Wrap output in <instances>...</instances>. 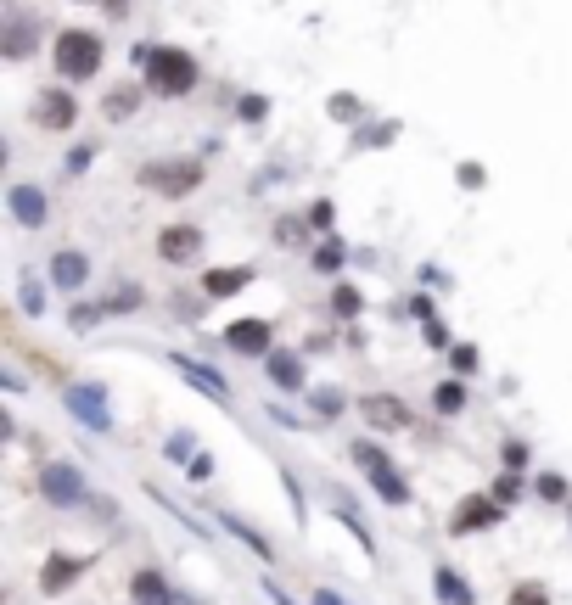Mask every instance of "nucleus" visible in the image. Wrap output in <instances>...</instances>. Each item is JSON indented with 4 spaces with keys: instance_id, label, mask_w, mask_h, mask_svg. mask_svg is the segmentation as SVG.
Masks as SVG:
<instances>
[{
    "instance_id": "obj_22",
    "label": "nucleus",
    "mask_w": 572,
    "mask_h": 605,
    "mask_svg": "<svg viewBox=\"0 0 572 605\" xmlns=\"http://www.w3.org/2000/svg\"><path fill=\"white\" fill-rule=\"evenodd\" d=\"M29 51V17H12V34H6V57H23Z\"/></svg>"
},
{
    "instance_id": "obj_14",
    "label": "nucleus",
    "mask_w": 572,
    "mask_h": 605,
    "mask_svg": "<svg viewBox=\"0 0 572 605\" xmlns=\"http://www.w3.org/2000/svg\"><path fill=\"white\" fill-rule=\"evenodd\" d=\"M247 281H253V269H247V264H236V269H208V275H202V292H208V297H236Z\"/></svg>"
},
{
    "instance_id": "obj_6",
    "label": "nucleus",
    "mask_w": 572,
    "mask_h": 605,
    "mask_svg": "<svg viewBox=\"0 0 572 605\" xmlns=\"http://www.w3.org/2000/svg\"><path fill=\"white\" fill-rule=\"evenodd\" d=\"M40 488H45L51 505H79V499H85V477H79L73 465H62V460L40 471Z\"/></svg>"
},
{
    "instance_id": "obj_23",
    "label": "nucleus",
    "mask_w": 572,
    "mask_h": 605,
    "mask_svg": "<svg viewBox=\"0 0 572 605\" xmlns=\"http://www.w3.org/2000/svg\"><path fill=\"white\" fill-rule=\"evenodd\" d=\"M230 533L242 538V544H253V549H258V555H264V561H275V549H270V544H264V538H258V533H253V527H247V521H230Z\"/></svg>"
},
{
    "instance_id": "obj_8",
    "label": "nucleus",
    "mask_w": 572,
    "mask_h": 605,
    "mask_svg": "<svg viewBox=\"0 0 572 605\" xmlns=\"http://www.w3.org/2000/svg\"><path fill=\"white\" fill-rule=\"evenodd\" d=\"M158 253H163V264H191V258L202 253V230L197 225H169L158 236Z\"/></svg>"
},
{
    "instance_id": "obj_18",
    "label": "nucleus",
    "mask_w": 572,
    "mask_h": 605,
    "mask_svg": "<svg viewBox=\"0 0 572 605\" xmlns=\"http://www.w3.org/2000/svg\"><path fill=\"white\" fill-rule=\"evenodd\" d=\"M79 572H85V561H73V555H57V561H51V566L40 572V583H45V589H68V583H73Z\"/></svg>"
},
{
    "instance_id": "obj_13",
    "label": "nucleus",
    "mask_w": 572,
    "mask_h": 605,
    "mask_svg": "<svg viewBox=\"0 0 572 605\" xmlns=\"http://www.w3.org/2000/svg\"><path fill=\"white\" fill-rule=\"evenodd\" d=\"M6 208H12V219L17 225H45V197L40 191H34V185H12V191H6Z\"/></svg>"
},
{
    "instance_id": "obj_9",
    "label": "nucleus",
    "mask_w": 572,
    "mask_h": 605,
    "mask_svg": "<svg viewBox=\"0 0 572 605\" xmlns=\"http://www.w3.org/2000/svg\"><path fill=\"white\" fill-rule=\"evenodd\" d=\"M68 409L90 426V432H107V426H113V415H107V398H101V387H68Z\"/></svg>"
},
{
    "instance_id": "obj_10",
    "label": "nucleus",
    "mask_w": 572,
    "mask_h": 605,
    "mask_svg": "<svg viewBox=\"0 0 572 605\" xmlns=\"http://www.w3.org/2000/svg\"><path fill=\"white\" fill-rule=\"evenodd\" d=\"M73 118H79V107H73L68 90H45V96L34 101V124L40 129H68Z\"/></svg>"
},
{
    "instance_id": "obj_11",
    "label": "nucleus",
    "mask_w": 572,
    "mask_h": 605,
    "mask_svg": "<svg viewBox=\"0 0 572 605\" xmlns=\"http://www.w3.org/2000/svg\"><path fill=\"white\" fill-rule=\"evenodd\" d=\"M174 370H180V376H186L191 387H197V393L214 398V404H230V387H225V381H219L208 365H197V359H186V353H174Z\"/></svg>"
},
{
    "instance_id": "obj_7",
    "label": "nucleus",
    "mask_w": 572,
    "mask_h": 605,
    "mask_svg": "<svg viewBox=\"0 0 572 605\" xmlns=\"http://www.w3.org/2000/svg\"><path fill=\"white\" fill-rule=\"evenodd\" d=\"M225 342H230L236 353H264V359L275 353V331H270V320H236V325H225Z\"/></svg>"
},
{
    "instance_id": "obj_4",
    "label": "nucleus",
    "mask_w": 572,
    "mask_h": 605,
    "mask_svg": "<svg viewBox=\"0 0 572 605\" xmlns=\"http://www.w3.org/2000/svg\"><path fill=\"white\" fill-rule=\"evenodd\" d=\"M141 185H152L158 197H186L202 185V163H146Z\"/></svg>"
},
{
    "instance_id": "obj_12",
    "label": "nucleus",
    "mask_w": 572,
    "mask_h": 605,
    "mask_svg": "<svg viewBox=\"0 0 572 605\" xmlns=\"http://www.w3.org/2000/svg\"><path fill=\"white\" fill-rule=\"evenodd\" d=\"M494 516H500V499H488V493H472V499L460 505V516L449 521V533H477V527H488Z\"/></svg>"
},
{
    "instance_id": "obj_15",
    "label": "nucleus",
    "mask_w": 572,
    "mask_h": 605,
    "mask_svg": "<svg viewBox=\"0 0 572 605\" xmlns=\"http://www.w3.org/2000/svg\"><path fill=\"white\" fill-rule=\"evenodd\" d=\"M51 281H57V286H68V292H79V286L90 281L85 253H57V258H51Z\"/></svg>"
},
{
    "instance_id": "obj_17",
    "label": "nucleus",
    "mask_w": 572,
    "mask_h": 605,
    "mask_svg": "<svg viewBox=\"0 0 572 605\" xmlns=\"http://www.w3.org/2000/svg\"><path fill=\"white\" fill-rule=\"evenodd\" d=\"M432 583H438V600H444V605H477L472 589H466V577L449 572V566H438V577H432Z\"/></svg>"
},
{
    "instance_id": "obj_27",
    "label": "nucleus",
    "mask_w": 572,
    "mask_h": 605,
    "mask_svg": "<svg viewBox=\"0 0 572 605\" xmlns=\"http://www.w3.org/2000/svg\"><path fill=\"white\" fill-rule=\"evenodd\" d=\"M315 404H320V415H337V409H343V398H337V393H320Z\"/></svg>"
},
{
    "instance_id": "obj_3",
    "label": "nucleus",
    "mask_w": 572,
    "mask_h": 605,
    "mask_svg": "<svg viewBox=\"0 0 572 605\" xmlns=\"http://www.w3.org/2000/svg\"><path fill=\"white\" fill-rule=\"evenodd\" d=\"M354 460L365 465V477H371V488L382 493L387 505H404V499H410V482H404L399 471H393V460H387V454L376 449V443H359V449H354Z\"/></svg>"
},
{
    "instance_id": "obj_20",
    "label": "nucleus",
    "mask_w": 572,
    "mask_h": 605,
    "mask_svg": "<svg viewBox=\"0 0 572 605\" xmlns=\"http://www.w3.org/2000/svg\"><path fill=\"white\" fill-rule=\"evenodd\" d=\"M135 107H141V90L135 85H118L113 96H107V118H129Z\"/></svg>"
},
{
    "instance_id": "obj_5",
    "label": "nucleus",
    "mask_w": 572,
    "mask_h": 605,
    "mask_svg": "<svg viewBox=\"0 0 572 605\" xmlns=\"http://www.w3.org/2000/svg\"><path fill=\"white\" fill-rule=\"evenodd\" d=\"M359 421H371L376 432H404L410 426V404L393 393H371V398H359Z\"/></svg>"
},
{
    "instance_id": "obj_24",
    "label": "nucleus",
    "mask_w": 572,
    "mask_h": 605,
    "mask_svg": "<svg viewBox=\"0 0 572 605\" xmlns=\"http://www.w3.org/2000/svg\"><path fill=\"white\" fill-rule=\"evenodd\" d=\"M511 605H550V594H544L539 583H522V589L511 594Z\"/></svg>"
},
{
    "instance_id": "obj_26",
    "label": "nucleus",
    "mask_w": 572,
    "mask_h": 605,
    "mask_svg": "<svg viewBox=\"0 0 572 605\" xmlns=\"http://www.w3.org/2000/svg\"><path fill=\"white\" fill-rule=\"evenodd\" d=\"M320 269H337L343 264V247H337V241H326V247H320V258H315Z\"/></svg>"
},
{
    "instance_id": "obj_16",
    "label": "nucleus",
    "mask_w": 572,
    "mask_h": 605,
    "mask_svg": "<svg viewBox=\"0 0 572 605\" xmlns=\"http://www.w3.org/2000/svg\"><path fill=\"white\" fill-rule=\"evenodd\" d=\"M129 594L141 605H169V583H163V572H135L129 577Z\"/></svg>"
},
{
    "instance_id": "obj_28",
    "label": "nucleus",
    "mask_w": 572,
    "mask_h": 605,
    "mask_svg": "<svg viewBox=\"0 0 572 605\" xmlns=\"http://www.w3.org/2000/svg\"><path fill=\"white\" fill-rule=\"evenodd\" d=\"M315 605H343V600H337L331 589H315Z\"/></svg>"
},
{
    "instance_id": "obj_1",
    "label": "nucleus",
    "mask_w": 572,
    "mask_h": 605,
    "mask_svg": "<svg viewBox=\"0 0 572 605\" xmlns=\"http://www.w3.org/2000/svg\"><path fill=\"white\" fill-rule=\"evenodd\" d=\"M51 62H57L62 79H90L101 68V40L90 29H62L51 45Z\"/></svg>"
},
{
    "instance_id": "obj_25",
    "label": "nucleus",
    "mask_w": 572,
    "mask_h": 605,
    "mask_svg": "<svg viewBox=\"0 0 572 605\" xmlns=\"http://www.w3.org/2000/svg\"><path fill=\"white\" fill-rule=\"evenodd\" d=\"M331 309H337V314H359V292H354V286H337Z\"/></svg>"
},
{
    "instance_id": "obj_21",
    "label": "nucleus",
    "mask_w": 572,
    "mask_h": 605,
    "mask_svg": "<svg viewBox=\"0 0 572 605\" xmlns=\"http://www.w3.org/2000/svg\"><path fill=\"white\" fill-rule=\"evenodd\" d=\"M432 404L444 409V415H455V409L466 404V387H460V381H444V387H438V393H432Z\"/></svg>"
},
{
    "instance_id": "obj_2",
    "label": "nucleus",
    "mask_w": 572,
    "mask_h": 605,
    "mask_svg": "<svg viewBox=\"0 0 572 605\" xmlns=\"http://www.w3.org/2000/svg\"><path fill=\"white\" fill-rule=\"evenodd\" d=\"M146 79H152V90H158V96H186V90L197 85V62H191L186 51H152V62H146Z\"/></svg>"
},
{
    "instance_id": "obj_19",
    "label": "nucleus",
    "mask_w": 572,
    "mask_h": 605,
    "mask_svg": "<svg viewBox=\"0 0 572 605\" xmlns=\"http://www.w3.org/2000/svg\"><path fill=\"white\" fill-rule=\"evenodd\" d=\"M264 365H270V381H275V387H298V381H303V365L292 359V353H270Z\"/></svg>"
}]
</instances>
